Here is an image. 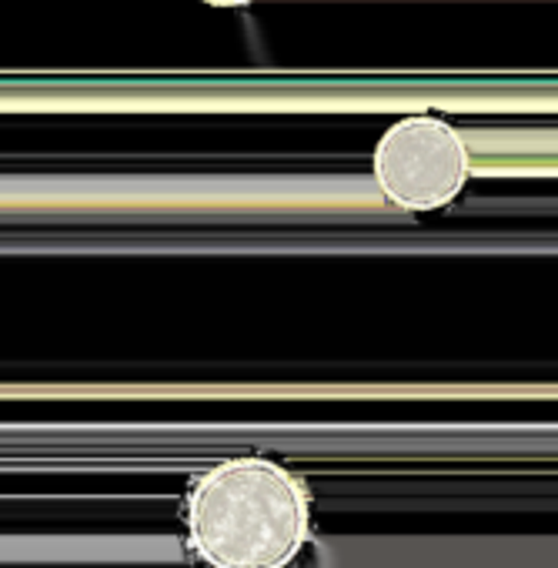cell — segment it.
I'll return each mask as SVG.
<instances>
[{
	"label": "cell",
	"mask_w": 558,
	"mask_h": 568,
	"mask_svg": "<svg viewBox=\"0 0 558 568\" xmlns=\"http://www.w3.org/2000/svg\"><path fill=\"white\" fill-rule=\"evenodd\" d=\"M184 525L211 568H288L312 535V495L285 465L241 455L191 481Z\"/></svg>",
	"instance_id": "obj_1"
},
{
	"label": "cell",
	"mask_w": 558,
	"mask_h": 568,
	"mask_svg": "<svg viewBox=\"0 0 558 568\" xmlns=\"http://www.w3.org/2000/svg\"><path fill=\"white\" fill-rule=\"evenodd\" d=\"M372 174L398 211H438L452 204L468 178L471 154L465 138L438 114H408L375 144Z\"/></svg>",
	"instance_id": "obj_2"
},
{
	"label": "cell",
	"mask_w": 558,
	"mask_h": 568,
	"mask_svg": "<svg viewBox=\"0 0 558 568\" xmlns=\"http://www.w3.org/2000/svg\"><path fill=\"white\" fill-rule=\"evenodd\" d=\"M201 4H207V8H247V4H254V0H201Z\"/></svg>",
	"instance_id": "obj_3"
}]
</instances>
